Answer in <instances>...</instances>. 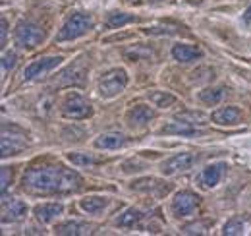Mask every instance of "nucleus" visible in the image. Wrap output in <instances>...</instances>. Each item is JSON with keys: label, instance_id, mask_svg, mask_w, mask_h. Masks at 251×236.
Returning <instances> with one entry per match:
<instances>
[{"label": "nucleus", "instance_id": "1", "mask_svg": "<svg viewBox=\"0 0 251 236\" xmlns=\"http://www.w3.org/2000/svg\"><path fill=\"white\" fill-rule=\"evenodd\" d=\"M83 178L64 167H31L22 178L24 190L31 194H68L79 190Z\"/></svg>", "mask_w": 251, "mask_h": 236}, {"label": "nucleus", "instance_id": "2", "mask_svg": "<svg viewBox=\"0 0 251 236\" xmlns=\"http://www.w3.org/2000/svg\"><path fill=\"white\" fill-rule=\"evenodd\" d=\"M91 28H93V18L89 14H74L62 26L56 39L58 41H72V39H77V37L85 35Z\"/></svg>", "mask_w": 251, "mask_h": 236}, {"label": "nucleus", "instance_id": "3", "mask_svg": "<svg viewBox=\"0 0 251 236\" xmlns=\"http://www.w3.org/2000/svg\"><path fill=\"white\" fill-rule=\"evenodd\" d=\"M127 86V74L122 68H116V70H110L108 74L102 76L100 84H99V95L104 97V99H110V97H116L118 93H122Z\"/></svg>", "mask_w": 251, "mask_h": 236}, {"label": "nucleus", "instance_id": "4", "mask_svg": "<svg viewBox=\"0 0 251 236\" xmlns=\"http://www.w3.org/2000/svg\"><path fill=\"white\" fill-rule=\"evenodd\" d=\"M45 39V31L41 26H37L35 22L29 20H22L18 26H16V43L20 47H27L33 49L37 45H41Z\"/></svg>", "mask_w": 251, "mask_h": 236}, {"label": "nucleus", "instance_id": "5", "mask_svg": "<svg viewBox=\"0 0 251 236\" xmlns=\"http://www.w3.org/2000/svg\"><path fill=\"white\" fill-rule=\"evenodd\" d=\"M62 115L66 118H72V120H83V118L91 117V105L81 95L74 93L64 101Z\"/></svg>", "mask_w": 251, "mask_h": 236}, {"label": "nucleus", "instance_id": "6", "mask_svg": "<svg viewBox=\"0 0 251 236\" xmlns=\"http://www.w3.org/2000/svg\"><path fill=\"white\" fill-rule=\"evenodd\" d=\"M62 57H45V59H39L31 62L25 70H24V80H37V78H45L49 72H52L60 62Z\"/></svg>", "mask_w": 251, "mask_h": 236}, {"label": "nucleus", "instance_id": "7", "mask_svg": "<svg viewBox=\"0 0 251 236\" xmlns=\"http://www.w3.org/2000/svg\"><path fill=\"white\" fill-rule=\"evenodd\" d=\"M197 204H199V198L193 192H178L174 196V200H172L170 209H172V213L176 217H188V215L193 213Z\"/></svg>", "mask_w": 251, "mask_h": 236}, {"label": "nucleus", "instance_id": "8", "mask_svg": "<svg viewBox=\"0 0 251 236\" xmlns=\"http://www.w3.org/2000/svg\"><path fill=\"white\" fill-rule=\"evenodd\" d=\"M193 163H195V155H191V153H180V155H174L168 161H164V165H162L160 171H162V175H176V173L188 171Z\"/></svg>", "mask_w": 251, "mask_h": 236}, {"label": "nucleus", "instance_id": "9", "mask_svg": "<svg viewBox=\"0 0 251 236\" xmlns=\"http://www.w3.org/2000/svg\"><path fill=\"white\" fill-rule=\"evenodd\" d=\"M213 122L219 124V126H236L240 124V118H242V113L238 107H224V109H219L213 113Z\"/></svg>", "mask_w": 251, "mask_h": 236}, {"label": "nucleus", "instance_id": "10", "mask_svg": "<svg viewBox=\"0 0 251 236\" xmlns=\"http://www.w3.org/2000/svg\"><path fill=\"white\" fill-rule=\"evenodd\" d=\"M172 57L178 60V62H191L195 59H201L203 57V51L199 47H193V45H184V43H178L172 47Z\"/></svg>", "mask_w": 251, "mask_h": 236}, {"label": "nucleus", "instance_id": "11", "mask_svg": "<svg viewBox=\"0 0 251 236\" xmlns=\"http://www.w3.org/2000/svg\"><path fill=\"white\" fill-rule=\"evenodd\" d=\"M153 118H155V111L151 107H145V105H137L135 109H131L127 113V122L131 126H145Z\"/></svg>", "mask_w": 251, "mask_h": 236}, {"label": "nucleus", "instance_id": "12", "mask_svg": "<svg viewBox=\"0 0 251 236\" xmlns=\"http://www.w3.org/2000/svg\"><path fill=\"white\" fill-rule=\"evenodd\" d=\"M62 211H64L62 204H41V206L35 207V217L41 223H50L58 215H62Z\"/></svg>", "mask_w": 251, "mask_h": 236}, {"label": "nucleus", "instance_id": "13", "mask_svg": "<svg viewBox=\"0 0 251 236\" xmlns=\"http://www.w3.org/2000/svg\"><path fill=\"white\" fill-rule=\"evenodd\" d=\"M126 142V138L122 134H116V132H108V134H100L97 140H95V148L97 149H118L122 148Z\"/></svg>", "mask_w": 251, "mask_h": 236}, {"label": "nucleus", "instance_id": "14", "mask_svg": "<svg viewBox=\"0 0 251 236\" xmlns=\"http://www.w3.org/2000/svg\"><path fill=\"white\" fill-rule=\"evenodd\" d=\"M224 169H226V165H224V163L209 165V167L203 171V175H201V182H203V186H205V188H215V186L220 182V177H222Z\"/></svg>", "mask_w": 251, "mask_h": 236}, {"label": "nucleus", "instance_id": "15", "mask_svg": "<svg viewBox=\"0 0 251 236\" xmlns=\"http://www.w3.org/2000/svg\"><path fill=\"white\" fill-rule=\"evenodd\" d=\"M25 148V138L20 136V138H14V136H8L6 130L2 134V157H8V155H16L20 149Z\"/></svg>", "mask_w": 251, "mask_h": 236}, {"label": "nucleus", "instance_id": "16", "mask_svg": "<svg viewBox=\"0 0 251 236\" xmlns=\"http://www.w3.org/2000/svg\"><path fill=\"white\" fill-rule=\"evenodd\" d=\"M91 225L87 223H75V221H70V223H62L56 227V235H72V236H77V235H89L91 233Z\"/></svg>", "mask_w": 251, "mask_h": 236}, {"label": "nucleus", "instance_id": "17", "mask_svg": "<svg viewBox=\"0 0 251 236\" xmlns=\"http://www.w3.org/2000/svg\"><path fill=\"white\" fill-rule=\"evenodd\" d=\"M131 188L133 190H137V192H155L158 190L160 194H166L168 192V186H164L162 182H158L155 178H141V180H135L133 184H131Z\"/></svg>", "mask_w": 251, "mask_h": 236}, {"label": "nucleus", "instance_id": "18", "mask_svg": "<svg viewBox=\"0 0 251 236\" xmlns=\"http://www.w3.org/2000/svg\"><path fill=\"white\" fill-rule=\"evenodd\" d=\"M174 118L180 120V122H186L189 126H205V124H209V120H211L207 115H203V113H199V111H184V113H178Z\"/></svg>", "mask_w": 251, "mask_h": 236}, {"label": "nucleus", "instance_id": "19", "mask_svg": "<svg viewBox=\"0 0 251 236\" xmlns=\"http://www.w3.org/2000/svg\"><path fill=\"white\" fill-rule=\"evenodd\" d=\"M160 134H178V136H199V130H195V126H189L186 122H172L168 126H164L160 130Z\"/></svg>", "mask_w": 251, "mask_h": 236}, {"label": "nucleus", "instance_id": "20", "mask_svg": "<svg viewBox=\"0 0 251 236\" xmlns=\"http://www.w3.org/2000/svg\"><path fill=\"white\" fill-rule=\"evenodd\" d=\"M129 22H135V16L124 14V12H110V14L106 16L104 26H106L108 30H114V28H122V26L129 24Z\"/></svg>", "mask_w": 251, "mask_h": 236}, {"label": "nucleus", "instance_id": "21", "mask_svg": "<svg viewBox=\"0 0 251 236\" xmlns=\"http://www.w3.org/2000/svg\"><path fill=\"white\" fill-rule=\"evenodd\" d=\"M27 215V206L22 202V200H14L10 202V206L6 207V217L4 219H10V221H20Z\"/></svg>", "mask_w": 251, "mask_h": 236}, {"label": "nucleus", "instance_id": "22", "mask_svg": "<svg viewBox=\"0 0 251 236\" xmlns=\"http://www.w3.org/2000/svg\"><path fill=\"white\" fill-rule=\"evenodd\" d=\"M226 91H228L226 88H209L199 93V99L203 103H207V105H217V103H220L224 99Z\"/></svg>", "mask_w": 251, "mask_h": 236}, {"label": "nucleus", "instance_id": "23", "mask_svg": "<svg viewBox=\"0 0 251 236\" xmlns=\"http://www.w3.org/2000/svg\"><path fill=\"white\" fill-rule=\"evenodd\" d=\"M149 101H151L155 107L164 109V107L174 105V103H176V97L170 95V93H164V91H153V93H149Z\"/></svg>", "mask_w": 251, "mask_h": 236}, {"label": "nucleus", "instance_id": "24", "mask_svg": "<svg viewBox=\"0 0 251 236\" xmlns=\"http://www.w3.org/2000/svg\"><path fill=\"white\" fill-rule=\"evenodd\" d=\"M79 206H81L83 211H87L91 215H97V213H100L106 207V200L104 198H85V200H81Z\"/></svg>", "mask_w": 251, "mask_h": 236}, {"label": "nucleus", "instance_id": "25", "mask_svg": "<svg viewBox=\"0 0 251 236\" xmlns=\"http://www.w3.org/2000/svg\"><path fill=\"white\" fill-rule=\"evenodd\" d=\"M141 219H143V213H141V211H137V209H127L124 215L118 217L116 223H118L120 227H133V225H137Z\"/></svg>", "mask_w": 251, "mask_h": 236}, {"label": "nucleus", "instance_id": "26", "mask_svg": "<svg viewBox=\"0 0 251 236\" xmlns=\"http://www.w3.org/2000/svg\"><path fill=\"white\" fill-rule=\"evenodd\" d=\"M83 74H85V70H79L77 66H74V68H68L66 72H62L60 76H62V80H60V84H79L81 80H83Z\"/></svg>", "mask_w": 251, "mask_h": 236}, {"label": "nucleus", "instance_id": "27", "mask_svg": "<svg viewBox=\"0 0 251 236\" xmlns=\"http://www.w3.org/2000/svg\"><path fill=\"white\" fill-rule=\"evenodd\" d=\"M153 55V51L151 49H145V47H135V49H131V51H126V59H129L131 62L133 60H145L149 59Z\"/></svg>", "mask_w": 251, "mask_h": 236}, {"label": "nucleus", "instance_id": "28", "mask_svg": "<svg viewBox=\"0 0 251 236\" xmlns=\"http://www.w3.org/2000/svg\"><path fill=\"white\" fill-rule=\"evenodd\" d=\"M68 159H70V163H74V165H95V163H97L95 157L85 155V153H70Z\"/></svg>", "mask_w": 251, "mask_h": 236}, {"label": "nucleus", "instance_id": "29", "mask_svg": "<svg viewBox=\"0 0 251 236\" xmlns=\"http://www.w3.org/2000/svg\"><path fill=\"white\" fill-rule=\"evenodd\" d=\"M242 231H244V223L240 219H232V221H228L224 225V231L222 233L226 236H234V235H242Z\"/></svg>", "mask_w": 251, "mask_h": 236}, {"label": "nucleus", "instance_id": "30", "mask_svg": "<svg viewBox=\"0 0 251 236\" xmlns=\"http://www.w3.org/2000/svg\"><path fill=\"white\" fill-rule=\"evenodd\" d=\"M145 31L151 33V35H174V33H178V28H174V26H155V28H149Z\"/></svg>", "mask_w": 251, "mask_h": 236}, {"label": "nucleus", "instance_id": "31", "mask_svg": "<svg viewBox=\"0 0 251 236\" xmlns=\"http://www.w3.org/2000/svg\"><path fill=\"white\" fill-rule=\"evenodd\" d=\"M209 227V223H191L188 227H184V233L186 235H201V233H205L203 229H207Z\"/></svg>", "mask_w": 251, "mask_h": 236}, {"label": "nucleus", "instance_id": "32", "mask_svg": "<svg viewBox=\"0 0 251 236\" xmlns=\"http://www.w3.org/2000/svg\"><path fill=\"white\" fill-rule=\"evenodd\" d=\"M16 60H18L16 53H6V55L2 57V70H4V72L12 70V68L16 66Z\"/></svg>", "mask_w": 251, "mask_h": 236}, {"label": "nucleus", "instance_id": "33", "mask_svg": "<svg viewBox=\"0 0 251 236\" xmlns=\"http://www.w3.org/2000/svg\"><path fill=\"white\" fill-rule=\"evenodd\" d=\"M10 180H12V173H10V169H2V196L6 194V190H8V184H10Z\"/></svg>", "mask_w": 251, "mask_h": 236}, {"label": "nucleus", "instance_id": "34", "mask_svg": "<svg viewBox=\"0 0 251 236\" xmlns=\"http://www.w3.org/2000/svg\"><path fill=\"white\" fill-rule=\"evenodd\" d=\"M0 24H2V41H0V43H2V47H4V45H6V35H8V22L2 18Z\"/></svg>", "mask_w": 251, "mask_h": 236}, {"label": "nucleus", "instance_id": "35", "mask_svg": "<svg viewBox=\"0 0 251 236\" xmlns=\"http://www.w3.org/2000/svg\"><path fill=\"white\" fill-rule=\"evenodd\" d=\"M244 24H246L248 28H251V6L246 10V14H244Z\"/></svg>", "mask_w": 251, "mask_h": 236}, {"label": "nucleus", "instance_id": "36", "mask_svg": "<svg viewBox=\"0 0 251 236\" xmlns=\"http://www.w3.org/2000/svg\"><path fill=\"white\" fill-rule=\"evenodd\" d=\"M149 2H160V0H149Z\"/></svg>", "mask_w": 251, "mask_h": 236}]
</instances>
